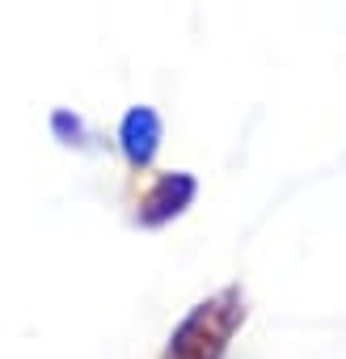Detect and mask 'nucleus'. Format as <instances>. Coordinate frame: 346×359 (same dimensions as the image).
<instances>
[{"label": "nucleus", "instance_id": "nucleus-3", "mask_svg": "<svg viewBox=\"0 0 346 359\" xmlns=\"http://www.w3.org/2000/svg\"><path fill=\"white\" fill-rule=\"evenodd\" d=\"M191 199H195V177L191 173H169L165 182L148 195V203H144V224H165L169 216L186 212Z\"/></svg>", "mask_w": 346, "mask_h": 359}, {"label": "nucleus", "instance_id": "nucleus-2", "mask_svg": "<svg viewBox=\"0 0 346 359\" xmlns=\"http://www.w3.org/2000/svg\"><path fill=\"white\" fill-rule=\"evenodd\" d=\"M156 144H160V118H156V110L135 106L123 118V152H127V161L131 165H148L156 156Z\"/></svg>", "mask_w": 346, "mask_h": 359}, {"label": "nucleus", "instance_id": "nucleus-4", "mask_svg": "<svg viewBox=\"0 0 346 359\" xmlns=\"http://www.w3.org/2000/svg\"><path fill=\"white\" fill-rule=\"evenodd\" d=\"M55 131H72V135H76V131H81V123H76V118H68V114H55Z\"/></svg>", "mask_w": 346, "mask_h": 359}, {"label": "nucleus", "instance_id": "nucleus-1", "mask_svg": "<svg viewBox=\"0 0 346 359\" xmlns=\"http://www.w3.org/2000/svg\"><path fill=\"white\" fill-rule=\"evenodd\" d=\"M237 321H241V309H237L233 292L220 304H199V313L186 317L178 325V334L169 338V355L165 359H220L224 355V338L233 334Z\"/></svg>", "mask_w": 346, "mask_h": 359}]
</instances>
